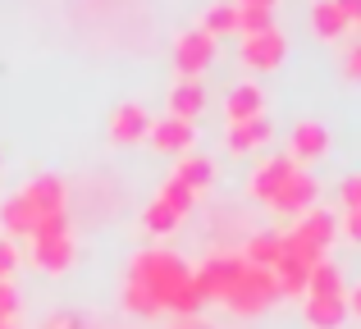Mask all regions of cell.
<instances>
[{
  "label": "cell",
  "mask_w": 361,
  "mask_h": 329,
  "mask_svg": "<svg viewBox=\"0 0 361 329\" xmlns=\"http://www.w3.org/2000/svg\"><path fill=\"white\" fill-rule=\"evenodd\" d=\"M128 279H133V284H142L151 297H156L160 311L197 316V306H202V293H197V284H192V266H188L178 252H169V247L137 252L133 266H128Z\"/></svg>",
  "instance_id": "cell-1"
},
{
  "label": "cell",
  "mask_w": 361,
  "mask_h": 329,
  "mask_svg": "<svg viewBox=\"0 0 361 329\" xmlns=\"http://www.w3.org/2000/svg\"><path fill=\"white\" fill-rule=\"evenodd\" d=\"M274 297H279V288H274V275H270V270H256V266H247V261H243L233 288L224 293V306H229L233 316H261Z\"/></svg>",
  "instance_id": "cell-2"
},
{
  "label": "cell",
  "mask_w": 361,
  "mask_h": 329,
  "mask_svg": "<svg viewBox=\"0 0 361 329\" xmlns=\"http://www.w3.org/2000/svg\"><path fill=\"white\" fill-rule=\"evenodd\" d=\"M238 270H243L238 252H215L202 270H192V284H197V293H202V302H224V293H229L233 279H238Z\"/></svg>",
  "instance_id": "cell-3"
},
{
  "label": "cell",
  "mask_w": 361,
  "mask_h": 329,
  "mask_svg": "<svg viewBox=\"0 0 361 329\" xmlns=\"http://www.w3.org/2000/svg\"><path fill=\"white\" fill-rule=\"evenodd\" d=\"M238 55H243V64H247L252 73H270V69H279L283 55H288V37H283L279 27H265V32L243 37Z\"/></svg>",
  "instance_id": "cell-4"
},
{
  "label": "cell",
  "mask_w": 361,
  "mask_h": 329,
  "mask_svg": "<svg viewBox=\"0 0 361 329\" xmlns=\"http://www.w3.org/2000/svg\"><path fill=\"white\" fill-rule=\"evenodd\" d=\"M211 60H215V37H206L202 27H188V32L174 37V69H178V78H202Z\"/></svg>",
  "instance_id": "cell-5"
},
{
  "label": "cell",
  "mask_w": 361,
  "mask_h": 329,
  "mask_svg": "<svg viewBox=\"0 0 361 329\" xmlns=\"http://www.w3.org/2000/svg\"><path fill=\"white\" fill-rule=\"evenodd\" d=\"M316 197H320V183H316L311 174H302V169H293V178H288V183H283L265 206H270L274 215H288V220H298V215H307L311 206H316Z\"/></svg>",
  "instance_id": "cell-6"
},
{
  "label": "cell",
  "mask_w": 361,
  "mask_h": 329,
  "mask_svg": "<svg viewBox=\"0 0 361 329\" xmlns=\"http://www.w3.org/2000/svg\"><path fill=\"white\" fill-rule=\"evenodd\" d=\"M329 156V128L316 124V119H302V124H293L288 133V161L302 165V161H325Z\"/></svg>",
  "instance_id": "cell-7"
},
{
  "label": "cell",
  "mask_w": 361,
  "mask_h": 329,
  "mask_svg": "<svg viewBox=\"0 0 361 329\" xmlns=\"http://www.w3.org/2000/svg\"><path fill=\"white\" fill-rule=\"evenodd\" d=\"M293 169L298 165H293L288 156H265V161L252 169V178H247V197H252V201H270V197L293 178Z\"/></svg>",
  "instance_id": "cell-8"
},
{
  "label": "cell",
  "mask_w": 361,
  "mask_h": 329,
  "mask_svg": "<svg viewBox=\"0 0 361 329\" xmlns=\"http://www.w3.org/2000/svg\"><path fill=\"white\" fill-rule=\"evenodd\" d=\"M32 242V266L46 275H64L73 266V233H46V238H27Z\"/></svg>",
  "instance_id": "cell-9"
},
{
  "label": "cell",
  "mask_w": 361,
  "mask_h": 329,
  "mask_svg": "<svg viewBox=\"0 0 361 329\" xmlns=\"http://www.w3.org/2000/svg\"><path fill=\"white\" fill-rule=\"evenodd\" d=\"M147 137H151V147L165 151V156H188V151H192V142H197L192 124H188V119H174V115L151 119V133Z\"/></svg>",
  "instance_id": "cell-10"
},
{
  "label": "cell",
  "mask_w": 361,
  "mask_h": 329,
  "mask_svg": "<svg viewBox=\"0 0 361 329\" xmlns=\"http://www.w3.org/2000/svg\"><path fill=\"white\" fill-rule=\"evenodd\" d=\"M147 133H151V115H147V106H137V101H123L115 115H110V142L115 147H133Z\"/></svg>",
  "instance_id": "cell-11"
},
{
  "label": "cell",
  "mask_w": 361,
  "mask_h": 329,
  "mask_svg": "<svg viewBox=\"0 0 361 329\" xmlns=\"http://www.w3.org/2000/svg\"><path fill=\"white\" fill-rule=\"evenodd\" d=\"M18 197L32 206V215L64 211V183L55 174H42V178H32V183H23V187H18Z\"/></svg>",
  "instance_id": "cell-12"
},
{
  "label": "cell",
  "mask_w": 361,
  "mask_h": 329,
  "mask_svg": "<svg viewBox=\"0 0 361 329\" xmlns=\"http://www.w3.org/2000/svg\"><path fill=\"white\" fill-rule=\"evenodd\" d=\"M224 115H229V124H247V119L265 115V97H261V87H256L252 78L238 82V87H229V97H224Z\"/></svg>",
  "instance_id": "cell-13"
},
{
  "label": "cell",
  "mask_w": 361,
  "mask_h": 329,
  "mask_svg": "<svg viewBox=\"0 0 361 329\" xmlns=\"http://www.w3.org/2000/svg\"><path fill=\"white\" fill-rule=\"evenodd\" d=\"M202 106H206V87H202V78H174V87H169V115H174V119H188V124H192V119L202 115Z\"/></svg>",
  "instance_id": "cell-14"
},
{
  "label": "cell",
  "mask_w": 361,
  "mask_h": 329,
  "mask_svg": "<svg viewBox=\"0 0 361 329\" xmlns=\"http://www.w3.org/2000/svg\"><path fill=\"white\" fill-rule=\"evenodd\" d=\"M265 142H270V119L265 115L247 119V124H229V133H224V147H229L233 156H252L256 147H265Z\"/></svg>",
  "instance_id": "cell-15"
},
{
  "label": "cell",
  "mask_w": 361,
  "mask_h": 329,
  "mask_svg": "<svg viewBox=\"0 0 361 329\" xmlns=\"http://www.w3.org/2000/svg\"><path fill=\"white\" fill-rule=\"evenodd\" d=\"M174 183H183L192 197H202L206 187H211V178H215V165L206 161V156H197V151H188V156H178V165H174Z\"/></svg>",
  "instance_id": "cell-16"
},
{
  "label": "cell",
  "mask_w": 361,
  "mask_h": 329,
  "mask_svg": "<svg viewBox=\"0 0 361 329\" xmlns=\"http://www.w3.org/2000/svg\"><path fill=\"white\" fill-rule=\"evenodd\" d=\"M348 27L353 23L343 18V9H338L334 0H311V32H316L320 42H338Z\"/></svg>",
  "instance_id": "cell-17"
},
{
  "label": "cell",
  "mask_w": 361,
  "mask_h": 329,
  "mask_svg": "<svg viewBox=\"0 0 361 329\" xmlns=\"http://www.w3.org/2000/svg\"><path fill=\"white\" fill-rule=\"evenodd\" d=\"M32 224H37V215H32V206H27L18 192L0 201V229L9 233V242L14 238H32Z\"/></svg>",
  "instance_id": "cell-18"
},
{
  "label": "cell",
  "mask_w": 361,
  "mask_h": 329,
  "mask_svg": "<svg viewBox=\"0 0 361 329\" xmlns=\"http://www.w3.org/2000/svg\"><path fill=\"white\" fill-rule=\"evenodd\" d=\"M343 270L334 266V261H316V266L307 270V297H343Z\"/></svg>",
  "instance_id": "cell-19"
},
{
  "label": "cell",
  "mask_w": 361,
  "mask_h": 329,
  "mask_svg": "<svg viewBox=\"0 0 361 329\" xmlns=\"http://www.w3.org/2000/svg\"><path fill=\"white\" fill-rule=\"evenodd\" d=\"M348 306L343 297H307V325L311 329H343Z\"/></svg>",
  "instance_id": "cell-20"
},
{
  "label": "cell",
  "mask_w": 361,
  "mask_h": 329,
  "mask_svg": "<svg viewBox=\"0 0 361 329\" xmlns=\"http://www.w3.org/2000/svg\"><path fill=\"white\" fill-rule=\"evenodd\" d=\"M238 256L247 266H256V270H270L274 261H279V233H252V238L243 242Z\"/></svg>",
  "instance_id": "cell-21"
},
{
  "label": "cell",
  "mask_w": 361,
  "mask_h": 329,
  "mask_svg": "<svg viewBox=\"0 0 361 329\" xmlns=\"http://www.w3.org/2000/svg\"><path fill=\"white\" fill-rule=\"evenodd\" d=\"M202 32H206V37H215V42H220V37H233V32H238V14H233V0H215V5L206 9V14H202Z\"/></svg>",
  "instance_id": "cell-22"
},
{
  "label": "cell",
  "mask_w": 361,
  "mask_h": 329,
  "mask_svg": "<svg viewBox=\"0 0 361 329\" xmlns=\"http://www.w3.org/2000/svg\"><path fill=\"white\" fill-rule=\"evenodd\" d=\"M233 14H238V32H243V37L274 27V14H270L265 5H238V0H233Z\"/></svg>",
  "instance_id": "cell-23"
},
{
  "label": "cell",
  "mask_w": 361,
  "mask_h": 329,
  "mask_svg": "<svg viewBox=\"0 0 361 329\" xmlns=\"http://www.w3.org/2000/svg\"><path fill=\"white\" fill-rule=\"evenodd\" d=\"M142 224H147L151 233H160V238H165V233H174V229H178L183 220H178V215H174V211H169V206H165V201L156 197V201H151L147 211H142Z\"/></svg>",
  "instance_id": "cell-24"
},
{
  "label": "cell",
  "mask_w": 361,
  "mask_h": 329,
  "mask_svg": "<svg viewBox=\"0 0 361 329\" xmlns=\"http://www.w3.org/2000/svg\"><path fill=\"white\" fill-rule=\"evenodd\" d=\"M160 201H165L169 211L178 215V220H188V211H192V206H197V197L188 192L183 183H174V178H165V183H160Z\"/></svg>",
  "instance_id": "cell-25"
},
{
  "label": "cell",
  "mask_w": 361,
  "mask_h": 329,
  "mask_svg": "<svg viewBox=\"0 0 361 329\" xmlns=\"http://www.w3.org/2000/svg\"><path fill=\"white\" fill-rule=\"evenodd\" d=\"M123 311H128V316H142V321H147V316H156L160 306H156V297H151L147 288L128 279V284H123Z\"/></svg>",
  "instance_id": "cell-26"
},
{
  "label": "cell",
  "mask_w": 361,
  "mask_h": 329,
  "mask_svg": "<svg viewBox=\"0 0 361 329\" xmlns=\"http://www.w3.org/2000/svg\"><path fill=\"white\" fill-rule=\"evenodd\" d=\"M46 233H69V215H64V211L37 215V224H32V238H46Z\"/></svg>",
  "instance_id": "cell-27"
},
{
  "label": "cell",
  "mask_w": 361,
  "mask_h": 329,
  "mask_svg": "<svg viewBox=\"0 0 361 329\" xmlns=\"http://www.w3.org/2000/svg\"><path fill=\"white\" fill-rule=\"evenodd\" d=\"M14 316H18V293H14V284L5 279V284H0V325H9Z\"/></svg>",
  "instance_id": "cell-28"
},
{
  "label": "cell",
  "mask_w": 361,
  "mask_h": 329,
  "mask_svg": "<svg viewBox=\"0 0 361 329\" xmlns=\"http://www.w3.org/2000/svg\"><path fill=\"white\" fill-rule=\"evenodd\" d=\"M14 266H18V247L9 238H0V284L9 279V270H14Z\"/></svg>",
  "instance_id": "cell-29"
},
{
  "label": "cell",
  "mask_w": 361,
  "mask_h": 329,
  "mask_svg": "<svg viewBox=\"0 0 361 329\" xmlns=\"http://www.w3.org/2000/svg\"><path fill=\"white\" fill-rule=\"evenodd\" d=\"M343 211H361V178H343Z\"/></svg>",
  "instance_id": "cell-30"
},
{
  "label": "cell",
  "mask_w": 361,
  "mask_h": 329,
  "mask_svg": "<svg viewBox=\"0 0 361 329\" xmlns=\"http://www.w3.org/2000/svg\"><path fill=\"white\" fill-rule=\"evenodd\" d=\"M343 238L361 242V211H343Z\"/></svg>",
  "instance_id": "cell-31"
},
{
  "label": "cell",
  "mask_w": 361,
  "mask_h": 329,
  "mask_svg": "<svg viewBox=\"0 0 361 329\" xmlns=\"http://www.w3.org/2000/svg\"><path fill=\"white\" fill-rule=\"evenodd\" d=\"M46 329H82V321H78V316H51V321H46Z\"/></svg>",
  "instance_id": "cell-32"
},
{
  "label": "cell",
  "mask_w": 361,
  "mask_h": 329,
  "mask_svg": "<svg viewBox=\"0 0 361 329\" xmlns=\"http://www.w3.org/2000/svg\"><path fill=\"white\" fill-rule=\"evenodd\" d=\"M169 329H215V325H206L202 316H174V325Z\"/></svg>",
  "instance_id": "cell-33"
},
{
  "label": "cell",
  "mask_w": 361,
  "mask_h": 329,
  "mask_svg": "<svg viewBox=\"0 0 361 329\" xmlns=\"http://www.w3.org/2000/svg\"><path fill=\"white\" fill-rule=\"evenodd\" d=\"M334 5L343 9V18H348V23H357V18H361V0H334Z\"/></svg>",
  "instance_id": "cell-34"
},
{
  "label": "cell",
  "mask_w": 361,
  "mask_h": 329,
  "mask_svg": "<svg viewBox=\"0 0 361 329\" xmlns=\"http://www.w3.org/2000/svg\"><path fill=\"white\" fill-rule=\"evenodd\" d=\"M343 73H348V78H357V73H361V51H357V46L348 51V60H343Z\"/></svg>",
  "instance_id": "cell-35"
},
{
  "label": "cell",
  "mask_w": 361,
  "mask_h": 329,
  "mask_svg": "<svg viewBox=\"0 0 361 329\" xmlns=\"http://www.w3.org/2000/svg\"><path fill=\"white\" fill-rule=\"evenodd\" d=\"M238 5H265V9H274V0H238Z\"/></svg>",
  "instance_id": "cell-36"
},
{
  "label": "cell",
  "mask_w": 361,
  "mask_h": 329,
  "mask_svg": "<svg viewBox=\"0 0 361 329\" xmlns=\"http://www.w3.org/2000/svg\"><path fill=\"white\" fill-rule=\"evenodd\" d=\"M0 329H18V325H14V321H9V325H0Z\"/></svg>",
  "instance_id": "cell-37"
}]
</instances>
